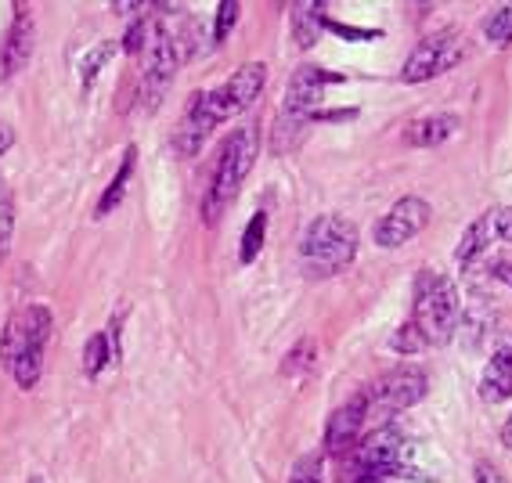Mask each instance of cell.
Returning <instances> with one entry per match:
<instances>
[{"label":"cell","mask_w":512,"mask_h":483,"mask_svg":"<svg viewBox=\"0 0 512 483\" xmlns=\"http://www.w3.org/2000/svg\"><path fill=\"white\" fill-rule=\"evenodd\" d=\"M55 329V318L44 303H29V307L15 310L0 332V361L15 375V383L22 390H33L44 375V350L47 339Z\"/></svg>","instance_id":"cell-1"},{"label":"cell","mask_w":512,"mask_h":483,"mask_svg":"<svg viewBox=\"0 0 512 483\" xmlns=\"http://www.w3.org/2000/svg\"><path fill=\"white\" fill-rule=\"evenodd\" d=\"M329 83H343V76L329 73V69H314V65L296 69L293 80H289V91H285L282 109H278L275 134H271L275 155H289L300 148L311 123L318 119V105L325 101V87Z\"/></svg>","instance_id":"cell-2"},{"label":"cell","mask_w":512,"mask_h":483,"mask_svg":"<svg viewBox=\"0 0 512 483\" xmlns=\"http://www.w3.org/2000/svg\"><path fill=\"white\" fill-rule=\"evenodd\" d=\"M256 155H260L256 127H238L235 134L224 141L217 166H213L210 188H206V199H202V220H206V224H217L220 213L235 202L238 188L246 184L249 170L256 166Z\"/></svg>","instance_id":"cell-3"},{"label":"cell","mask_w":512,"mask_h":483,"mask_svg":"<svg viewBox=\"0 0 512 483\" xmlns=\"http://www.w3.org/2000/svg\"><path fill=\"white\" fill-rule=\"evenodd\" d=\"M462 321V303H458V289L448 274L440 271H422L415 278V307H412V325L419 336L426 339V347H444L451 343Z\"/></svg>","instance_id":"cell-4"},{"label":"cell","mask_w":512,"mask_h":483,"mask_svg":"<svg viewBox=\"0 0 512 483\" xmlns=\"http://www.w3.org/2000/svg\"><path fill=\"white\" fill-rule=\"evenodd\" d=\"M357 256V228L350 220L325 213L314 217L300 238V260L303 271L311 278H332Z\"/></svg>","instance_id":"cell-5"},{"label":"cell","mask_w":512,"mask_h":483,"mask_svg":"<svg viewBox=\"0 0 512 483\" xmlns=\"http://www.w3.org/2000/svg\"><path fill=\"white\" fill-rule=\"evenodd\" d=\"M426 390H430V379H426V372H422V368L401 365V368H394V372H386L379 383L365 390L368 422H375V426H386L394 415L415 408V404L426 397Z\"/></svg>","instance_id":"cell-6"},{"label":"cell","mask_w":512,"mask_h":483,"mask_svg":"<svg viewBox=\"0 0 512 483\" xmlns=\"http://www.w3.org/2000/svg\"><path fill=\"white\" fill-rule=\"evenodd\" d=\"M177 65H181V44L170 33L163 19L152 22V37L145 47V73H141V91H138V105L145 101V109L152 112L163 101V94L170 91L174 83Z\"/></svg>","instance_id":"cell-7"},{"label":"cell","mask_w":512,"mask_h":483,"mask_svg":"<svg viewBox=\"0 0 512 483\" xmlns=\"http://www.w3.org/2000/svg\"><path fill=\"white\" fill-rule=\"evenodd\" d=\"M404 433L397 426H375L361 444H357V465L368 476H408V480H430L426 473L404 462Z\"/></svg>","instance_id":"cell-8"},{"label":"cell","mask_w":512,"mask_h":483,"mask_svg":"<svg viewBox=\"0 0 512 483\" xmlns=\"http://www.w3.org/2000/svg\"><path fill=\"white\" fill-rule=\"evenodd\" d=\"M264 83H267V65L264 62H246L231 73L228 83H220V87H213V91H202V101H206L213 123H224V119L246 112L249 105L260 98Z\"/></svg>","instance_id":"cell-9"},{"label":"cell","mask_w":512,"mask_h":483,"mask_svg":"<svg viewBox=\"0 0 512 483\" xmlns=\"http://www.w3.org/2000/svg\"><path fill=\"white\" fill-rule=\"evenodd\" d=\"M462 58H466V40L458 37V33H433V37H426L412 55H408L401 80L404 83L437 80L440 73L455 69Z\"/></svg>","instance_id":"cell-10"},{"label":"cell","mask_w":512,"mask_h":483,"mask_svg":"<svg viewBox=\"0 0 512 483\" xmlns=\"http://www.w3.org/2000/svg\"><path fill=\"white\" fill-rule=\"evenodd\" d=\"M430 217H433L430 202L415 199V195H404V199L394 202V206L386 210V217L375 224V246L397 249V246H404V242H412L415 235L426 231Z\"/></svg>","instance_id":"cell-11"},{"label":"cell","mask_w":512,"mask_h":483,"mask_svg":"<svg viewBox=\"0 0 512 483\" xmlns=\"http://www.w3.org/2000/svg\"><path fill=\"white\" fill-rule=\"evenodd\" d=\"M365 422H368V397H365V390H361L357 397H350L343 408L332 411L329 429H325V451H329V455H347V451H354Z\"/></svg>","instance_id":"cell-12"},{"label":"cell","mask_w":512,"mask_h":483,"mask_svg":"<svg viewBox=\"0 0 512 483\" xmlns=\"http://www.w3.org/2000/svg\"><path fill=\"white\" fill-rule=\"evenodd\" d=\"M33 40H37V26L29 8H15V22H11L8 37L0 44V80H11L15 73H22L33 58Z\"/></svg>","instance_id":"cell-13"},{"label":"cell","mask_w":512,"mask_h":483,"mask_svg":"<svg viewBox=\"0 0 512 483\" xmlns=\"http://www.w3.org/2000/svg\"><path fill=\"white\" fill-rule=\"evenodd\" d=\"M213 127H217V123H213L210 109H206V101H202V91L192 94V98H188V109H184L181 123H177V130H174V148L181 155H195L206 145V137H210Z\"/></svg>","instance_id":"cell-14"},{"label":"cell","mask_w":512,"mask_h":483,"mask_svg":"<svg viewBox=\"0 0 512 483\" xmlns=\"http://www.w3.org/2000/svg\"><path fill=\"white\" fill-rule=\"evenodd\" d=\"M480 397L487 404H502L512 397V347H502L487 361L484 379H480Z\"/></svg>","instance_id":"cell-15"},{"label":"cell","mask_w":512,"mask_h":483,"mask_svg":"<svg viewBox=\"0 0 512 483\" xmlns=\"http://www.w3.org/2000/svg\"><path fill=\"white\" fill-rule=\"evenodd\" d=\"M455 130H458L455 112H433V116L415 119L412 127H408V134H404V141L412 148H433V145H444Z\"/></svg>","instance_id":"cell-16"},{"label":"cell","mask_w":512,"mask_h":483,"mask_svg":"<svg viewBox=\"0 0 512 483\" xmlns=\"http://www.w3.org/2000/svg\"><path fill=\"white\" fill-rule=\"evenodd\" d=\"M329 29V15H325V4H314V0H303L293 4V37L303 51H311L321 40V33Z\"/></svg>","instance_id":"cell-17"},{"label":"cell","mask_w":512,"mask_h":483,"mask_svg":"<svg viewBox=\"0 0 512 483\" xmlns=\"http://www.w3.org/2000/svg\"><path fill=\"white\" fill-rule=\"evenodd\" d=\"M494 213H484V217H476L473 224L466 228V235H462V242H458L455 249V260L458 267H469L476 260V256H484L487 246L494 242Z\"/></svg>","instance_id":"cell-18"},{"label":"cell","mask_w":512,"mask_h":483,"mask_svg":"<svg viewBox=\"0 0 512 483\" xmlns=\"http://www.w3.org/2000/svg\"><path fill=\"white\" fill-rule=\"evenodd\" d=\"M130 177H134V148H127L123 152V163H119V170H116V177L109 181V188L101 192V199H98V217H105V213H112L123 202V195H127V184H130Z\"/></svg>","instance_id":"cell-19"},{"label":"cell","mask_w":512,"mask_h":483,"mask_svg":"<svg viewBox=\"0 0 512 483\" xmlns=\"http://www.w3.org/2000/svg\"><path fill=\"white\" fill-rule=\"evenodd\" d=\"M109 365H116L109 336H105V332H94V336L87 339V347H83V372L91 375V379H98L101 368H109Z\"/></svg>","instance_id":"cell-20"},{"label":"cell","mask_w":512,"mask_h":483,"mask_svg":"<svg viewBox=\"0 0 512 483\" xmlns=\"http://www.w3.org/2000/svg\"><path fill=\"white\" fill-rule=\"evenodd\" d=\"M264 238H267V213L260 210L246 224V231H242V249H238V260H242V264H253L256 256H260V249H264Z\"/></svg>","instance_id":"cell-21"},{"label":"cell","mask_w":512,"mask_h":483,"mask_svg":"<svg viewBox=\"0 0 512 483\" xmlns=\"http://www.w3.org/2000/svg\"><path fill=\"white\" fill-rule=\"evenodd\" d=\"M11 235H15V195L8 181H0V264L11 249Z\"/></svg>","instance_id":"cell-22"},{"label":"cell","mask_w":512,"mask_h":483,"mask_svg":"<svg viewBox=\"0 0 512 483\" xmlns=\"http://www.w3.org/2000/svg\"><path fill=\"white\" fill-rule=\"evenodd\" d=\"M314 357H318V347H314V339H300L282 361V375H303L314 368Z\"/></svg>","instance_id":"cell-23"},{"label":"cell","mask_w":512,"mask_h":483,"mask_svg":"<svg viewBox=\"0 0 512 483\" xmlns=\"http://www.w3.org/2000/svg\"><path fill=\"white\" fill-rule=\"evenodd\" d=\"M484 37L491 40V44H512V4H505V8L487 15Z\"/></svg>","instance_id":"cell-24"},{"label":"cell","mask_w":512,"mask_h":483,"mask_svg":"<svg viewBox=\"0 0 512 483\" xmlns=\"http://www.w3.org/2000/svg\"><path fill=\"white\" fill-rule=\"evenodd\" d=\"M116 55V44L112 40H101L98 47H94L91 55L83 58V65H80V73H83V87H91L94 80H98V73H101V65L109 62V58Z\"/></svg>","instance_id":"cell-25"},{"label":"cell","mask_w":512,"mask_h":483,"mask_svg":"<svg viewBox=\"0 0 512 483\" xmlns=\"http://www.w3.org/2000/svg\"><path fill=\"white\" fill-rule=\"evenodd\" d=\"M152 22H156V19L141 15V19L127 29V37H123V51H130V55H145L148 37H152Z\"/></svg>","instance_id":"cell-26"},{"label":"cell","mask_w":512,"mask_h":483,"mask_svg":"<svg viewBox=\"0 0 512 483\" xmlns=\"http://www.w3.org/2000/svg\"><path fill=\"white\" fill-rule=\"evenodd\" d=\"M238 0H224V4H217V26H213V40L217 44H224L228 40V33L235 29V22H238Z\"/></svg>","instance_id":"cell-27"},{"label":"cell","mask_w":512,"mask_h":483,"mask_svg":"<svg viewBox=\"0 0 512 483\" xmlns=\"http://www.w3.org/2000/svg\"><path fill=\"white\" fill-rule=\"evenodd\" d=\"M390 347H394L397 354H419V350H426V339H422L419 329L408 321V325H401V329H397V336L390 339Z\"/></svg>","instance_id":"cell-28"},{"label":"cell","mask_w":512,"mask_h":483,"mask_svg":"<svg viewBox=\"0 0 512 483\" xmlns=\"http://www.w3.org/2000/svg\"><path fill=\"white\" fill-rule=\"evenodd\" d=\"M289 483H321V458L318 455H307L293 465V476Z\"/></svg>","instance_id":"cell-29"},{"label":"cell","mask_w":512,"mask_h":483,"mask_svg":"<svg viewBox=\"0 0 512 483\" xmlns=\"http://www.w3.org/2000/svg\"><path fill=\"white\" fill-rule=\"evenodd\" d=\"M494 235L502 238V242H512V206L494 210Z\"/></svg>","instance_id":"cell-30"},{"label":"cell","mask_w":512,"mask_h":483,"mask_svg":"<svg viewBox=\"0 0 512 483\" xmlns=\"http://www.w3.org/2000/svg\"><path fill=\"white\" fill-rule=\"evenodd\" d=\"M329 29H336L339 37H350V40H372V37H379V33H372V29H354V26H339V22H329Z\"/></svg>","instance_id":"cell-31"},{"label":"cell","mask_w":512,"mask_h":483,"mask_svg":"<svg viewBox=\"0 0 512 483\" xmlns=\"http://www.w3.org/2000/svg\"><path fill=\"white\" fill-rule=\"evenodd\" d=\"M11 145H15V127H11L8 119H0V159L8 155Z\"/></svg>","instance_id":"cell-32"},{"label":"cell","mask_w":512,"mask_h":483,"mask_svg":"<svg viewBox=\"0 0 512 483\" xmlns=\"http://www.w3.org/2000/svg\"><path fill=\"white\" fill-rule=\"evenodd\" d=\"M476 476H480L476 483H502V480H498V473L491 469V465H480V469H476Z\"/></svg>","instance_id":"cell-33"},{"label":"cell","mask_w":512,"mask_h":483,"mask_svg":"<svg viewBox=\"0 0 512 483\" xmlns=\"http://www.w3.org/2000/svg\"><path fill=\"white\" fill-rule=\"evenodd\" d=\"M502 444H505V447H509V451H512V419H509V422H505V426H502Z\"/></svg>","instance_id":"cell-34"},{"label":"cell","mask_w":512,"mask_h":483,"mask_svg":"<svg viewBox=\"0 0 512 483\" xmlns=\"http://www.w3.org/2000/svg\"><path fill=\"white\" fill-rule=\"evenodd\" d=\"M354 483H386V480H383V476H368V473H361Z\"/></svg>","instance_id":"cell-35"}]
</instances>
